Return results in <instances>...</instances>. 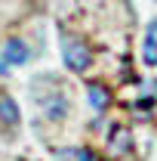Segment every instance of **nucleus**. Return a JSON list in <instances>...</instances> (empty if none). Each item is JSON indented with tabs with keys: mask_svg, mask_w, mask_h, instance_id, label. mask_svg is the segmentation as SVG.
I'll use <instances>...</instances> for the list:
<instances>
[{
	"mask_svg": "<svg viewBox=\"0 0 157 161\" xmlns=\"http://www.w3.org/2000/svg\"><path fill=\"white\" fill-rule=\"evenodd\" d=\"M142 59L145 65H151L157 68V19L148 25V31H145V43H142Z\"/></svg>",
	"mask_w": 157,
	"mask_h": 161,
	"instance_id": "39448f33",
	"label": "nucleus"
},
{
	"mask_svg": "<svg viewBox=\"0 0 157 161\" xmlns=\"http://www.w3.org/2000/svg\"><path fill=\"white\" fill-rule=\"evenodd\" d=\"M133 152V130L129 127H111V133H108V155L111 158H123V155H129Z\"/></svg>",
	"mask_w": 157,
	"mask_h": 161,
	"instance_id": "7ed1b4c3",
	"label": "nucleus"
},
{
	"mask_svg": "<svg viewBox=\"0 0 157 161\" xmlns=\"http://www.w3.org/2000/svg\"><path fill=\"white\" fill-rule=\"evenodd\" d=\"M56 161H96L89 149H56Z\"/></svg>",
	"mask_w": 157,
	"mask_h": 161,
	"instance_id": "6e6552de",
	"label": "nucleus"
},
{
	"mask_svg": "<svg viewBox=\"0 0 157 161\" xmlns=\"http://www.w3.org/2000/svg\"><path fill=\"white\" fill-rule=\"evenodd\" d=\"M31 59V50H28V43L19 37L6 40L3 43V65H13V68H19V65H25V62Z\"/></svg>",
	"mask_w": 157,
	"mask_h": 161,
	"instance_id": "20e7f679",
	"label": "nucleus"
},
{
	"mask_svg": "<svg viewBox=\"0 0 157 161\" xmlns=\"http://www.w3.org/2000/svg\"><path fill=\"white\" fill-rule=\"evenodd\" d=\"M86 102L93 105V112H105L111 105V93L102 84H86Z\"/></svg>",
	"mask_w": 157,
	"mask_h": 161,
	"instance_id": "423d86ee",
	"label": "nucleus"
},
{
	"mask_svg": "<svg viewBox=\"0 0 157 161\" xmlns=\"http://www.w3.org/2000/svg\"><path fill=\"white\" fill-rule=\"evenodd\" d=\"M59 50H62V62H65L68 71L83 75V71L93 68V53H89V47L83 40H77V37H71V34L62 31L59 34Z\"/></svg>",
	"mask_w": 157,
	"mask_h": 161,
	"instance_id": "f03ea898",
	"label": "nucleus"
},
{
	"mask_svg": "<svg viewBox=\"0 0 157 161\" xmlns=\"http://www.w3.org/2000/svg\"><path fill=\"white\" fill-rule=\"evenodd\" d=\"M34 105H37V112L49 121V124H62V121L68 118V96H65V90L56 87V84H53L49 90L34 87Z\"/></svg>",
	"mask_w": 157,
	"mask_h": 161,
	"instance_id": "f257e3e1",
	"label": "nucleus"
},
{
	"mask_svg": "<svg viewBox=\"0 0 157 161\" xmlns=\"http://www.w3.org/2000/svg\"><path fill=\"white\" fill-rule=\"evenodd\" d=\"M22 118V112H19V102L13 99V96H0V124H6V127H16Z\"/></svg>",
	"mask_w": 157,
	"mask_h": 161,
	"instance_id": "0eeeda50",
	"label": "nucleus"
}]
</instances>
